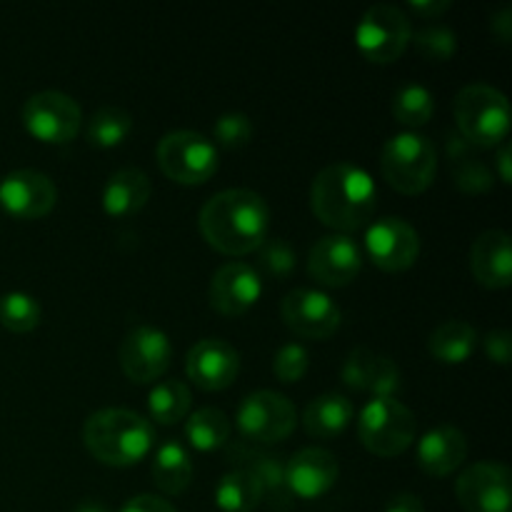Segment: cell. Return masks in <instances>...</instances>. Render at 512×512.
<instances>
[{
    "mask_svg": "<svg viewBox=\"0 0 512 512\" xmlns=\"http://www.w3.org/2000/svg\"><path fill=\"white\" fill-rule=\"evenodd\" d=\"M375 183L355 163H333L320 170L310 188V208L318 220L340 233L365 228L375 213Z\"/></svg>",
    "mask_w": 512,
    "mask_h": 512,
    "instance_id": "7a4b0ae2",
    "label": "cell"
},
{
    "mask_svg": "<svg viewBox=\"0 0 512 512\" xmlns=\"http://www.w3.org/2000/svg\"><path fill=\"white\" fill-rule=\"evenodd\" d=\"M483 345H485V355H488L493 363H498V365H508L510 363L512 343H510L508 330H493V333L485 335Z\"/></svg>",
    "mask_w": 512,
    "mask_h": 512,
    "instance_id": "74e56055",
    "label": "cell"
},
{
    "mask_svg": "<svg viewBox=\"0 0 512 512\" xmlns=\"http://www.w3.org/2000/svg\"><path fill=\"white\" fill-rule=\"evenodd\" d=\"M88 453L103 465L128 468L153 450V425L143 415L123 408L98 410L83 428Z\"/></svg>",
    "mask_w": 512,
    "mask_h": 512,
    "instance_id": "3957f363",
    "label": "cell"
},
{
    "mask_svg": "<svg viewBox=\"0 0 512 512\" xmlns=\"http://www.w3.org/2000/svg\"><path fill=\"white\" fill-rule=\"evenodd\" d=\"M493 30L500 35V40H503V43H508L510 40V10L508 8H505L503 13L493 20Z\"/></svg>",
    "mask_w": 512,
    "mask_h": 512,
    "instance_id": "7bdbcfd3",
    "label": "cell"
},
{
    "mask_svg": "<svg viewBox=\"0 0 512 512\" xmlns=\"http://www.w3.org/2000/svg\"><path fill=\"white\" fill-rule=\"evenodd\" d=\"M435 113V98L428 88L418 83H408L393 95V115L400 125L420 128Z\"/></svg>",
    "mask_w": 512,
    "mask_h": 512,
    "instance_id": "f546056e",
    "label": "cell"
},
{
    "mask_svg": "<svg viewBox=\"0 0 512 512\" xmlns=\"http://www.w3.org/2000/svg\"><path fill=\"white\" fill-rule=\"evenodd\" d=\"M453 110L460 135L473 148H493L508 138L510 105L493 85H465L455 95Z\"/></svg>",
    "mask_w": 512,
    "mask_h": 512,
    "instance_id": "277c9868",
    "label": "cell"
},
{
    "mask_svg": "<svg viewBox=\"0 0 512 512\" xmlns=\"http://www.w3.org/2000/svg\"><path fill=\"white\" fill-rule=\"evenodd\" d=\"M185 373L193 380L195 388L225 390L235 383L240 373V355L230 343L220 338H205L190 348L185 360Z\"/></svg>",
    "mask_w": 512,
    "mask_h": 512,
    "instance_id": "2e32d148",
    "label": "cell"
},
{
    "mask_svg": "<svg viewBox=\"0 0 512 512\" xmlns=\"http://www.w3.org/2000/svg\"><path fill=\"white\" fill-rule=\"evenodd\" d=\"M75 512H108V510H105V505L95 503V500H85V503H80L78 508H75Z\"/></svg>",
    "mask_w": 512,
    "mask_h": 512,
    "instance_id": "ee69618b",
    "label": "cell"
},
{
    "mask_svg": "<svg viewBox=\"0 0 512 512\" xmlns=\"http://www.w3.org/2000/svg\"><path fill=\"white\" fill-rule=\"evenodd\" d=\"M475 345H478V330L473 325L465 320H445L433 330L428 348L440 363L460 365L473 355Z\"/></svg>",
    "mask_w": 512,
    "mask_h": 512,
    "instance_id": "484cf974",
    "label": "cell"
},
{
    "mask_svg": "<svg viewBox=\"0 0 512 512\" xmlns=\"http://www.w3.org/2000/svg\"><path fill=\"white\" fill-rule=\"evenodd\" d=\"M365 250L385 273H403L413 268L420 255L418 230L403 218L375 220L365 233Z\"/></svg>",
    "mask_w": 512,
    "mask_h": 512,
    "instance_id": "7c38bea8",
    "label": "cell"
},
{
    "mask_svg": "<svg viewBox=\"0 0 512 512\" xmlns=\"http://www.w3.org/2000/svg\"><path fill=\"white\" fill-rule=\"evenodd\" d=\"M153 185L150 178L140 168H123L113 173L105 183L103 190V210L113 218H125V215L138 213L150 200Z\"/></svg>",
    "mask_w": 512,
    "mask_h": 512,
    "instance_id": "603a6c76",
    "label": "cell"
},
{
    "mask_svg": "<svg viewBox=\"0 0 512 512\" xmlns=\"http://www.w3.org/2000/svg\"><path fill=\"white\" fill-rule=\"evenodd\" d=\"M263 485L248 470H233L220 478L215 503L223 512H253L263 503Z\"/></svg>",
    "mask_w": 512,
    "mask_h": 512,
    "instance_id": "4316f807",
    "label": "cell"
},
{
    "mask_svg": "<svg viewBox=\"0 0 512 512\" xmlns=\"http://www.w3.org/2000/svg\"><path fill=\"white\" fill-rule=\"evenodd\" d=\"M410 20L395 5H373L355 28V45L373 63H395L410 43Z\"/></svg>",
    "mask_w": 512,
    "mask_h": 512,
    "instance_id": "ba28073f",
    "label": "cell"
},
{
    "mask_svg": "<svg viewBox=\"0 0 512 512\" xmlns=\"http://www.w3.org/2000/svg\"><path fill=\"white\" fill-rule=\"evenodd\" d=\"M185 438L200 453H213L228 445L230 420L218 408H200L185 423Z\"/></svg>",
    "mask_w": 512,
    "mask_h": 512,
    "instance_id": "83f0119b",
    "label": "cell"
},
{
    "mask_svg": "<svg viewBox=\"0 0 512 512\" xmlns=\"http://www.w3.org/2000/svg\"><path fill=\"white\" fill-rule=\"evenodd\" d=\"M153 480L165 495H180L193 480V460L188 448L178 440H168L158 448L153 460Z\"/></svg>",
    "mask_w": 512,
    "mask_h": 512,
    "instance_id": "d4e9b609",
    "label": "cell"
},
{
    "mask_svg": "<svg viewBox=\"0 0 512 512\" xmlns=\"http://www.w3.org/2000/svg\"><path fill=\"white\" fill-rule=\"evenodd\" d=\"M470 270L485 288L503 290L512 278L510 235L505 230H485L470 248Z\"/></svg>",
    "mask_w": 512,
    "mask_h": 512,
    "instance_id": "44dd1931",
    "label": "cell"
},
{
    "mask_svg": "<svg viewBox=\"0 0 512 512\" xmlns=\"http://www.w3.org/2000/svg\"><path fill=\"white\" fill-rule=\"evenodd\" d=\"M173 360V345L163 330L138 325L120 343V368L133 383L145 385L163 378Z\"/></svg>",
    "mask_w": 512,
    "mask_h": 512,
    "instance_id": "8fae6325",
    "label": "cell"
},
{
    "mask_svg": "<svg viewBox=\"0 0 512 512\" xmlns=\"http://www.w3.org/2000/svg\"><path fill=\"white\" fill-rule=\"evenodd\" d=\"M0 323L10 333H30L40 325V305L28 293H5L0 298Z\"/></svg>",
    "mask_w": 512,
    "mask_h": 512,
    "instance_id": "d6a6232c",
    "label": "cell"
},
{
    "mask_svg": "<svg viewBox=\"0 0 512 512\" xmlns=\"http://www.w3.org/2000/svg\"><path fill=\"white\" fill-rule=\"evenodd\" d=\"M263 295V280L248 263H228L210 280V305L225 318H235L253 308Z\"/></svg>",
    "mask_w": 512,
    "mask_h": 512,
    "instance_id": "d6986e66",
    "label": "cell"
},
{
    "mask_svg": "<svg viewBox=\"0 0 512 512\" xmlns=\"http://www.w3.org/2000/svg\"><path fill=\"white\" fill-rule=\"evenodd\" d=\"M415 48L428 60H450L458 50V35L445 25H433L415 35Z\"/></svg>",
    "mask_w": 512,
    "mask_h": 512,
    "instance_id": "836d02e7",
    "label": "cell"
},
{
    "mask_svg": "<svg viewBox=\"0 0 512 512\" xmlns=\"http://www.w3.org/2000/svg\"><path fill=\"white\" fill-rule=\"evenodd\" d=\"M343 380L355 390L373 393L375 398H393L400 390V370L385 355L368 348H355L343 365Z\"/></svg>",
    "mask_w": 512,
    "mask_h": 512,
    "instance_id": "ffe728a7",
    "label": "cell"
},
{
    "mask_svg": "<svg viewBox=\"0 0 512 512\" xmlns=\"http://www.w3.org/2000/svg\"><path fill=\"white\" fill-rule=\"evenodd\" d=\"M130 130H133V118H130L128 110L108 105V108H100L98 113L90 118L85 135H88L90 145H98V148H115V145H120L128 138Z\"/></svg>",
    "mask_w": 512,
    "mask_h": 512,
    "instance_id": "4dcf8cb0",
    "label": "cell"
},
{
    "mask_svg": "<svg viewBox=\"0 0 512 512\" xmlns=\"http://www.w3.org/2000/svg\"><path fill=\"white\" fill-rule=\"evenodd\" d=\"M470 148H473V145L465 143L463 138H450V163H453V160L458 163V168H455V183H458L465 193H480V190L490 188V173L478 158H470Z\"/></svg>",
    "mask_w": 512,
    "mask_h": 512,
    "instance_id": "1f68e13d",
    "label": "cell"
},
{
    "mask_svg": "<svg viewBox=\"0 0 512 512\" xmlns=\"http://www.w3.org/2000/svg\"><path fill=\"white\" fill-rule=\"evenodd\" d=\"M498 170H500V180L503 183H510V145L503 143L498 150Z\"/></svg>",
    "mask_w": 512,
    "mask_h": 512,
    "instance_id": "b9f144b4",
    "label": "cell"
},
{
    "mask_svg": "<svg viewBox=\"0 0 512 512\" xmlns=\"http://www.w3.org/2000/svg\"><path fill=\"white\" fill-rule=\"evenodd\" d=\"M83 113L70 95L58 90H43L23 105V125L40 143L63 145L78 135Z\"/></svg>",
    "mask_w": 512,
    "mask_h": 512,
    "instance_id": "30bf717a",
    "label": "cell"
},
{
    "mask_svg": "<svg viewBox=\"0 0 512 512\" xmlns=\"http://www.w3.org/2000/svg\"><path fill=\"white\" fill-rule=\"evenodd\" d=\"M363 268V253L348 235H325L310 248L308 273L325 288L353 283Z\"/></svg>",
    "mask_w": 512,
    "mask_h": 512,
    "instance_id": "e0dca14e",
    "label": "cell"
},
{
    "mask_svg": "<svg viewBox=\"0 0 512 512\" xmlns=\"http://www.w3.org/2000/svg\"><path fill=\"white\" fill-rule=\"evenodd\" d=\"M213 133L223 148H240L253 138V123L243 113H225L215 120Z\"/></svg>",
    "mask_w": 512,
    "mask_h": 512,
    "instance_id": "8d00e7d4",
    "label": "cell"
},
{
    "mask_svg": "<svg viewBox=\"0 0 512 512\" xmlns=\"http://www.w3.org/2000/svg\"><path fill=\"white\" fill-rule=\"evenodd\" d=\"M380 168L390 188L403 195H418L430 188L438 170V150L425 135L398 133L385 143Z\"/></svg>",
    "mask_w": 512,
    "mask_h": 512,
    "instance_id": "5b68a950",
    "label": "cell"
},
{
    "mask_svg": "<svg viewBox=\"0 0 512 512\" xmlns=\"http://www.w3.org/2000/svg\"><path fill=\"white\" fill-rule=\"evenodd\" d=\"M308 350L303 348L300 343H288L278 350L273 360V370H275V378L280 383H298L305 373H308Z\"/></svg>",
    "mask_w": 512,
    "mask_h": 512,
    "instance_id": "e575fe53",
    "label": "cell"
},
{
    "mask_svg": "<svg viewBox=\"0 0 512 512\" xmlns=\"http://www.w3.org/2000/svg\"><path fill=\"white\" fill-rule=\"evenodd\" d=\"M385 512H425V505H423V500L418 498V495L400 493V495H395L393 500H390Z\"/></svg>",
    "mask_w": 512,
    "mask_h": 512,
    "instance_id": "ab89813d",
    "label": "cell"
},
{
    "mask_svg": "<svg viewBox=\"0 0 512 512\" xmlns=\"http://www.w3.org/2000/svg\"><path fill=\"white\" fill-rule=\"evenodd\" d=\"M360 443L378 458H395L415 440V415L395 398H373L358 420Z\"/></svg>",
    "mask_w": 512,
    "mask_h": 512,
    "instance_id": "8992f818",
    "label": "cell"
},
{
    "mask_svg": "<svg viewBox=\"0 0 512 512\" xmlns=\"http://www.w3.org/2000/svg\"><path fill=\"white\" fill-rule=\"evenodd\" d=\"M55 200H58L55 183L38 170H13L0 180V205L13 218H45L55 208Z\"/></svg>",
    "mask_w": 512,
    "mask_h": 512,
    "instance_id": "9a60e30c",
    "label": "cell"
},
{
    "mask_svg": "<svg viewBox=\"0 0 512 512\" xmlns=\"http://www.w3.org/2000/svg\"><path fill=\"white\" fill-rule=\"evenodd\" d=\"M410 8H413V13L423 15V18H438L440 13H445V10L450 8L448 0H433V3H410Z\"/></svg>",
    "mask_w": 512,
    "mask_h": 512,
    "instance_id": "60d3db41",
    "label": "cell"
},
{
    "mask_svg": "<svg viewBox=\"0 0 512 512\" xmlns=\"http://www.w3.org/2000/svg\"><path fill=\"white\" fill-rule=\"evenodd\" d=\"M468 455V440L453 425H440L423 435L418 443V463L433 478H445L463 465Z\"/></svg>",
    "mask_w": 512,
    "mask_h": 512,
    "instance_id": "7402d4cb",
    "label": "cell"
},
{
    "mask_svg": "<svg viewBox=\"0 0 512 512\" xmlns=\"http://www.w3.org/2000/svg\"><path fill=\"white\" fill-rule=\"evenodd\" d=\"M238 430L250 443H280L295 430V405L275 390L250 393L238 408Z\"/></svg>",
    "mask_w": 512,
    "mask_h": 512,
    "instance_id": "9c48e42d",
    "label": "cell"
},
{
    "mask_svg": "<svg viewBox=\"0 0 512 512\" xmlns=\"http://www.w3.org/2000/svg\"><path fill=\"white\" fill-rule=\"evenodd\" d=\"M465 512H512L510 470L500 463H475L455 485Z\"/></svg>",
    "mask_w": 512,
    "mask_h": 512,
    "instance_id": "4fadbf2b",
    "label": "cell"
},
{
    "mask_svg": "<svg viewBox=\"0 0 512 512\" xmlns=\"http://www.w3.org/2000/svg\"><path fill=\"white\" fill-rule=\"evenodd\" d=\"M270 208L253 190H223L200 210V233L225 255H248L268 238Z\"/></svg>",
    "mask_w": 512,
    "mask_h": 512,
    "instance_id": "6da1fadb",
    "label": "cell"
},
{
    "mask_svg": "<svg viewBox=\"0 0 512 512\" xmlns=\"http://www.w3.org/2000/svg\"><path fill=\"white\" fill-rule=\"evenodd\" d=\"M148 410L160 425H173L183 420L190 410V390L180 380H163L148 395Z\"/></svg>",
    "mask_w": 512,
    "mask_h": 512,
    "instance_id": "f1b7e54d",
    "label": "cell"
},
{
    "mask_svg": "<svg viewBox=\"0 0 512 512\" xmlns=\"http://www.w3.org/2000/svg\"><path fill=\"white\" fill-rule=\"evenodd\" d=\"M158 165L175 183L200 185L218 170V150L205 135L175 130L158 143Z\"/></svg>",
    "mask_w": 512,
    "mask_h": 512,
    "instance_id": "52a82bcc",
    "label": "cell"
},
{
    "mask_svg": "<svg viewBox=\"0 0 512 512\" xmlns=\"http://www.w3.org/2000/svg\"><path fill=\"white\" fill-rule=\"evenodd\" d=\"M285 325L308 340H325L340 328V308L320 290L298 288L280 305Z\"/></svg>",
    "mask_w": 512,
    "mask_h": 512,
    "instance_id": "5bb4252c",
    "label": "cell"
},
{
    "mask_svg": "<svg viewBox=\"0 0 512 512\" xmlns=\"http://www.w3.org/2000/svg\"><path fill=\"white\" fill-rule=\"evenodd\" d=\"M353 403L340 393H325L320 398L310 400L303 413L305 433L318 440L335 438L343 433L353 420Z\"/></svg>",
    "mask_w": 512,
    "mask_h": 512,
    "instance_id": "cb8c5ba5",
    "label": "cell"
},
{
    "mask_svg": "<svg viewBox=\"0 0 512 512\" xmlns=\"http://www.w3.org/2000/svg\"><path fill=\"white\" fill-rule=\"evenodd\" d=\"M338 460L323 448H305L285 463L283 483L290 495L300 500H318L338 480Z\"/></svg>",
    "mask_w": 512,
    "mask_h": 512,
    "instance_id": "ac0fdd59",
    "label": "cell"
},
{
    "mask_svg": "<svg viewBox=\"0 0 512 512\" xmlns=\"http://www.w3.org/2000/svg\"><path fill=\"white\" fill-rule=\"evenodd\" d=\"M120 512H178L168 500H163L160 495H138V498L128 500Z\"/></svg>",
    "mask_w": 512,
    "mask_h": 512,
    "instance_id": "f35d334b",
    "label": "cell"
},
{
    "mask_svg": "<svg viewBox=\"0 0 512 512\" xmlns=\"http://www.w3.org/2000/svg\"><path fill=\"white\" fill-rule=\"evenodd\" d=\"M260 265L275 278H285L295 270V250L283 238H265L260 245Z\"/></svg>",
    "mask_w": 512,
    "mask_h": 512,
    "instance_id": "d590c367",
    "label": "cell"
}]
</instances>
